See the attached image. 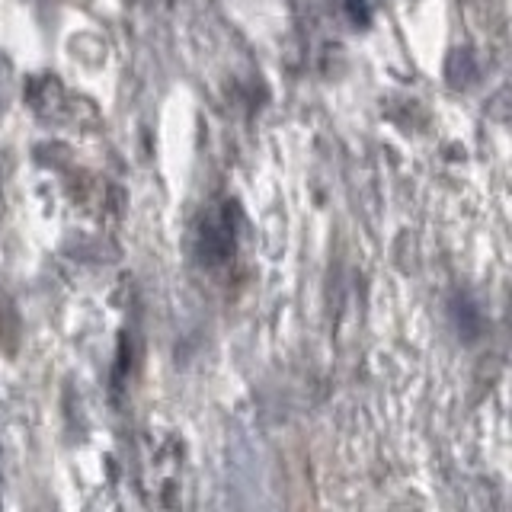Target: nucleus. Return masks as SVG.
I'll return each instance as SVG.
<instances>
[{
  "instance_id": "f257e3e1",
  "label": "nucleus",
  "mask_w": 512,
  "mask_h": 512,
  "mask_svg": "<svg viewBox=\"0 0 512 512\" xmlns=\"http://www.w3.org/2000/svg\"><path fill=\"white\" fill-rule=\"evenodd\" d=\"M455 320H458V327L474 336L477 333V324H480V317H477V308L471 304V298H458L455 301Z\"/></svg>"
}]
</instances>
